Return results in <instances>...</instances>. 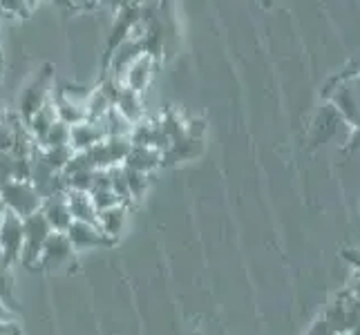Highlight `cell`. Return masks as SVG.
I'll use <instances>...</instances> for the list:
<instances>
[{
    "label": "cell",
    "instance_id": "24",
    "mask_svg": "<svg viewBox=\"0 0 360 335\" xmlns=\"http://www.w3.org/2000/svg\"><path fill=\"white\" fill-rule=\"evenodd\" d=\"M204 132H206V121L204 119H186V136L202 139Z\"/></svg>",
    "mask_w": 360,
    "mask_h": 335
},
{
    "label": "cell",
    "instance_id": "23",
    "mask_svg": "<svg viewBox=\"0 0 360 335\" xmlns=\"http://www.w3.org/2000/svg\"><path fill=\"white\" fill-rule=\"evenodd\" d=\"M14 181V155L9 150L0 152V185Z\"/></svg>",
    "mask_w": 360,
    "mask_h": 335
},
{
    "label": "cell",
    "instance_id": "31",
    "mask_svg": "<svg viewBox=\"0 0 360 335\" xmlns=\"http://www.w3.org/2000/svg\"><path fill=\"white\" fill-rule=\"evenodd\" d=\"M273 3H276V0H262V5H264V7H271Z\"/></svg>",
    "mask_w": 360,
    "mask_h": 335
},
{
    "label": "cell",
    "instance_id": "5",
    "mask_svg": "<svg viewBox=\"0 0 360 335\" xmlns=\"http://www.w3.org/2000/svg\"><path fill=\"white\" fill-rule=\"evenodd\" d=\"M49 88H52V72L45 70L43 74H39V77H36V81L30 85V88L20 94L18 114H20L22 121H27L36 110H41L49 101V96H52Z\"/></svg>",
    "mask_w": 360,
    "mask_h": 335
},
{
    "label": "cell",
    "instance_id": "30",
    "mask_svg": "<svg viewBox=\"0 0 360 335\" xmlns=\"http://www.w3.org/2000/svg\"><path fill=\"white\" fill-rule=\"evenodd\" d=\"M5 213H7V210H5V206H3V204H0V221H3Z\"/></svg>",
    "mask_w": 360,
    "mask_h": 335
},
{
    "label": "cell",
    "instance_id": "7",
    "mask_svg": "<svg viewBox=\"0 0 360 335\" xmlns=\"http://www.w3.org/2000/svg\"><path fill=\"white\" fill-rule=\"evenodd\" d=\"M65 235L72 242L74 251H90V248H101L110 244L101 235V230L96 228V223L90 221H72Z\"/></svg>",
    "mask_w": 360,
    "mask_h": 335
},
{
    "label": "cell",
    "instance_id": "9",
    "mask_svg": "<svg viewBox=\"0 0 360 335\" xmlns=\"http://www.w3.org/2000/svg\"><path fill=\"white\" fill-rule=\"evenodd\" d=\"M126 215H128V208L126 206H115V208H108L101 210L96 215V228L101 230L103 237L112 244L115 239H119V235L123 232V226H126Z\"/></svg>",
    "mask_w": 360,
    "mask_h": 335
},
{
    "label": "cell",
    "instance_id": "15",
    "mask_svg": "<svg viewBox=\"0 0 360 335\" xmlns=\"http://www.w3.org/2000/svg\"><path fill=\"white\" fill-rule=\"evenodd\" d=\"M52 103H54V110H56V119L68 123V126H77V123H83L85 119H88L83 105L72 103L70 98L60 96L58 92H56V96H52Z\"/></svg>",
    "mask_w": 360,
    "mask_h": 335
},
{
    "label": "cell",
    "instance_id": "29",
    "mask_svg": "<svg viewBox=\"0 0 360 335\" xmlns=\"http://www.w3.org/2000/svg\"><path fill=\"white\" fill-rule=\"evenodd\" d=\"M5 18H9V16L5 14V9H3V5H0V20H5Z\"/></svg>",
    "mask_w": 360,
    "mask_h": 335
},
{
    "label": "cell",
    "instance_id": "2",
    "mask_svg": "<svg viewBox=\"0 0 360 335\" xmlns=\"http://www.w3.org/2000/svg\"><path fill=\"white\" fill-rule=\"evenodd\" d=\"M54 230L49 228L47 219L43 217V213H34L30 217L22 219V253H20V266L25 268H36L41 259V251L47 242V237Z\"/></svg>",
    "mask_w": 360,
    "mask_h": 335
},
{
    "label": "cell",
    "instance_id": "18",
    "mask_svg": "<svg viewBox=\"0 0 360 335\" xmlns=\"http://www.w3.org/2000/svg\"><path fill=\"white\" fill-rule=\"evenodd\" d=\"M159 126L168 136V141H177L181 136H186V119H181L177 112H166L164 117H159Z\"/></svg>",
    "mask_w": 360,
    "mask_h": 335
},
{
    "label": "cell",
    "instance_id": "10",
    "mask_svg": "<svg viewBox=\"0 0 360 335\" xmlns=\"http://www.w3.org/2000/svg\"><path fill=\"white\" fill-rule=\"evenodd\" d=\"M103 139H105L103 130L94 121H83V123H77V126H72L70 145L74 152H88L92 145H96Z\"/></svg>",
    "mask_w": 360,
    "mask_h": 335
},
{
    "label": "cell",
    "instance_id": "32",
    "mask_svg": "<svg viewBox=\"0 0 360 335\" xmlns=\"http://www.w3.org/2000/svg\"><path fill=\"white\" fill-rule=\"evenodd\" d=\"M0 79H3V63H0Z\"/></svg>",
    "mask_w": 360,
    "mask_h": 335
},
{
    "label": "cell",
    "instance_id": "16",
    "mask_svg": "<svg viewBox=\"0 0 360 335\" xmlns=\"http://www.w3.org/2000/svg\"><path fill=\"white\" fill-rule=\"evenodd\" d=\"M103 145L108 150V157L112 161V166H123V161H126L130 147H132V141L128 134H121V136H105L103 139Z\"/></svg>",
    "mask_w": 360,
    "mask_h": 335
},
{
    "label": "cell",
    "instance_id": "8",
    "mask_svg": "<svg viewBox=\"0 0 360 335\" xmlns=\"http://www.w3.org/2000/svg\"><path fill=\"white\" fill-rule=\"evenodd\" d=\"M155 63H157V60H155L153 56L141 54V56L136 58L134 63H132V65L126 70V74H123L121 85H123V88L132 90V92H139V94H143L148 85H150Z\"/></svg>",
    "mask_w": 360,
    "mask_h": 335
},
{
    "label": "cell",
    "instance_id": "21",
    "mask_svg": "<svg viewBox=\"0 0 360 335\" xmlns=\"http://www.w3.org/2000/svg\"><path fill=\"white\" fill-rule=\"evenodd\" d=\"M90 199H92V204L96 208V213H101V210H108V208H115V206L121 204V199L115 195L112 188H96V190L90 192Z\"/></svg>",
    "mask_w": 360,
    "mask_h": 335
},
{
    "label": "cell",
    "instance_id": "20",
    "mask_svg": "<svg viewBox=\"0 0 360 335\" xmlns=\"http://www.w3.org/2000/svg\"><path fill=\"white\" fill-rule=\"evenodd\" d=\"M126 170V183H128V192L132 199H141L143 192L148 190V175L146 172H136V170H130L123 166Z\"/></svg>",
    "mask_w": 360,
    "mask_h": 335
},
{
    "label": "cell",
    "instance_id": "22",
    "mask_svg": "<svg viewBox=\"0 0 360 335\" xmlns=\"http://www.w3.org/2000/svg\"><path fill=\"white\" fill-rule=\"evenodd\" d=\"M0 5H3L9 18H27L32 11V5L27 0H0Z\"/></svg>",
    "mask_w": 360,
    "mask_h": 335
},
{
    "label": "cell",
    "instance_id": "11",
    "mask_svg": "<svg viewBox=\"0 0 360 335\" xmlns=\"http://www.w3.org/2000/svg\"><path fill=\"white\" fill-rule=\"evenodd\" d=\"M43 217L47 219L49 228L54 232H65L70 228V223L74 221L72 215H70V208H68V202H65V195L60 197H52V199H45L43 202V208H41Z\"/></svg>",
    "mask_w": 360,
    "mask_h": 335
},
{
    "label": "cell",
    "instance_id": "13",
    "mask_svg": "<svg viewBox=\"0 0 360 335\" xmlns=\"http://www.w3.org/2000/svg\"><path fill=\"white\" fill-rule=\"evenodd\" d=\"M115 110L130 123V126L139 123L146 117V107H143V101H141V94L132 92L128 88L119 90V96H117V101H115Z\"/></svg>",
    "mask_w": 360,
    "mask_h": 335
},
{
    "label": "cell",
    "instance_id": "27",
    "mask_svg": "<svg viewBox=\"0 0 360 335\" xmlns=\"http://www.w3.org/2000/svg\"><path fill=\"white\" fill-rule=\"evenodd\" d=\"M0 335H20L16 320H0Z\"/></svg>",
    "mask_w": 360,
    "mask_h": 335
},
{
    "label": "cell",
    "instance_id": "26",
    "mask_svg": "<svg viewBox=\"0 0 360 335\" xmlns=\"http://www.w3.org/2000/svg\"><path fill=\"white\" fill-rule=\"evenodd\" d=\"M307 335H338V333L331 329V324H329V322H327L325 317H322V320L316 322V324H314L311 329H309Z\"/></svg>",
    "mask_w": 360,
    "mask_h": 335
},
{
    "label": "cell",
    "instance_id": "25",
    "mask_svg": "<svg viewBox=\"0 0 360 335\" xmlns=\"http://www.w3.org/2000/svg\"><path fill=\"white\" fill-rule=\"evenodd\" d=\"M11 143H14V130L5 121H0V152L11 150Z\"/></svg>",
    "mask_w": 360,
    "mask_h": 335
},
{
    "label": "cell",
    "instance_id": "33",
    "mask_svg": "<svg viewBox=\"0 0 360 335\" xmlns=\"http://www.w3.org/2000/svg\"><path fill=\"white\" fill-rule=\"evenodd\" d=\"M0 36H3V29H0Z\"/></svg>",
    "mask_w": 360,
    "mask_h": 335
},
{
    "label": "cell",
    "instance_id": "17",
    "mask_svg": "<svg viewBox=\"0 0 360 335\" xmlns=\"http://www.w3.org/2000/svg\"><path fill=\"white\" fill-rule=\"evenodd\" d=\"M43 147V145H41ZM74 150L72 145H54V147H43V159L47 161V166L54 172H63L65 166L70 164Z\"/></svg>",
    "mask_w": 360,
    "mask_h": 335
},
{
    "label": "cell",
    "instance_id": "6",
    "mask_svg": "<svg viewBox=\"0 0 360 335\" xmlns=\"http://www.w3.org/2000/svg\"><path fill=\"white\" fill-rule=\"evenodd\" d=\"M204 139H195V136H181V139L172 141L164 152H161V166H177L193 161L202 155Z\"/></svg>",
    "mask_w": 360,
    "mask_h": 335
},
{
    "label": "cell",
    "instance_id": "1",
    "mask_svg": "<svg viewBox=\"0 0 360 335\" xmlns=\"http://www.w3.org/2000/svg\"><path fill=\"white\" fill-rule=\"evenodd\" d=\"M0 204L5 206L7 213H14L20 219L30 217L34 213H39L43 208V199L41 195L36 192V188L30 181H7L0 185Z\"/></svg>",
    "mask_w": 360,
    "mask_h": 335
},
{
    "label": "cell",
    "instance_id": "19",
    "mask_svg": "<svg viewBox=\"0 0 360 335\" xmlns=\"http://www.w3.org/2000/svg\"><path fill=\"white\" fill-rule=\"evenodd\" d=\"M70 134H72V126L63 121H54L52 126H49L45 139L41 141L43 147H54V145H70Z\"/></svg>",
    "mask_w": 360,
    "mask_h": 335
},
{
    "label": "cell",
    "instance_id": "12",
    "mask_svg": "<svg viewBox=\"0 0 360 335\" xmlns=\"http://www.w3.org/2000/svg\"><path fill=\"white\" fill-rule=\"evenodd\" d=\"M123 166L130 168V170L146 172V175H150V172H155L161 166V152L155 150V147L132 145L128 157H126V161H123Z\"/></svg>",
    "mask_w": 360,
    "mask_h": 335
},
{
    "label": "cell",
    "instance_id": "4",
    "mask_svg": "<svg viewBox=\"0 0 360 335\" xmlns=\"http://www.w3.org/2000/svg\"><path fill=\"white\" fill-rule=\"evenodd\" d=\"M74 246L68 239L65 232H52L47 237L43 251H41V259H39V266L45 270H58L70 264V259L74 257Z\"/></svg>",
    "mask_w": 360,
    "mask_h": 335
},
{
    "label": "cell",
    "instance_id": "28",
    "mask_svg": "<svg viewBox=\"0 0 360 335\" xmlns=\"http://www.w3.org/2000/svg\"><path fill=\"white\" fill-rule=\"evenodd\" d=\"M0 320H14V313L9 311V306L3 297H0Z\"/></svg>",
    "mask_w": 360,
    "mask_h": 335
},
{
    "label": "cell",
    "instance_id": "3",
    "mask_svg": "<svg viewBox=\"0 0 360 335\" xmlns=\"http://www.w3.org/2000/svg\"><path fill=\"white\" fill-rule=\"evenodd\" d=\"M22 253V219L14 213H5L0 221V257L7 266L20 262Z\"/></svg>",
    "mask_w": 360,
    "mask_h": 335
},
{
    "label": "cell",
    "instance_id": "14",
    "mask_svg": "<svg viewBox=\"0 0 360 335\" xmlns=\"http://www.w3.org/2000/svg\"><path fill=\"white\" fill-rule=\"evenodd\" d=\"M65 202L70 208V215L74 221H90L96 223V208L90 199L88 192H77V190H68L65 192Z\"/></svg>",
    "mask_w": 360,
    "mask_h": 335
}]
</instances>
